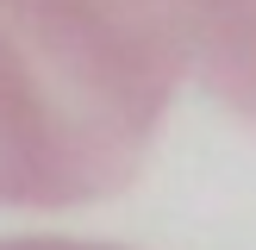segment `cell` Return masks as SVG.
I'll return each instance as SVG.
<instances>
[{
	"label": "cell",
	"instance_id": "obj_1",
	"mask_svg": "<svg viewBox=\"0 0 256 250\" xmlns=\"http://www.w3.org/2000/svg\"><path fill=\"white\" fill-rule=\"evenodd\" d=\"M182 62L119 0H0V206H88L144 169Z\"/></svg>",
	"mask_w": 256,
	"mask_h": 250
},
{
	"label": "cell",
	"instance_id": "obj_2",
	"mask_svg": "<svg viewBox=\"0 0 256 250\" xmlns=\"http://www.w3.org/2000/svg\"><path fill=\"white\" fill-rule=\"evenodd\" d=\"M138 25L212 100L256 125V0H125Z\"/></svg>",
	"mask_w": 256,
	"mask_h": 250
},
{
	"label": "cell",
	"instance_id": "obj_3",
	"mask_svg": "<svg viewBox=\"0 0 256 250\" xmlns=\"http://www.w3.org/2000/svg\"><path fill=\"white\" fill-rule=\"evenodd\" d=\"M0 250H119V244H88V238H0Z\"/></svg>",
	"mask_w": 256,
	"mask_h": 250
}]
</instances>
